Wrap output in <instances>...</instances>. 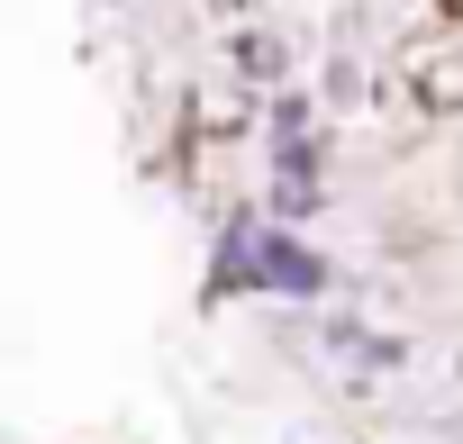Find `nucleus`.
I'll use <instances>...</instances> for the list:
<instances>
[{
  "label": "nucleus",
  "mask_w": 463,
  "mask_h": 444,
  "mask_svg": "<svg viewBox=\"0 0 463 444\" xmlns=\"http://www.w3.org/2000/svg\"><path fill=\"white\" fill-rule=\"evenodd\" d=\"M336 264L273 208H237L218 227V254H209V300H237V291H264V300H327Z\"/></svg>",
  "instance_id": "1"
},
{
  "label": "nucleus",
  "mask_w": 463,
  "mask_h": 444,
  "mask_svg": "<svg viewBox=\"0 0 463 444\" xmlns=\"http://www.w3.org/2000/svg\"><path fill=\"white\" fill-rule=\"evenodd\" d=\"M264 145H273V172H264V208L291 217V227H309V217L327 208V145H318V109L300 91H282L264 109Z\"/></svg>",
  "instance_id": "2"
},
{
  "label": "nucleus",
  "mask_w": 463,
  "mask_h": 444,
  "mask_svg": "<svg viewBox=\"0 0 463 444\" xmlns=\"http://www.w3.org/2000/svg\"><path fill=\"white\" fill-rule=\"evenodd\" d=\"M418 100L427 109H463V55L454 46H427L418 55Z\"/></svg>",
  "instance_id": "3"
},
{
  "label": "nucleus",
  "mask_w": 463,
  "mask_h": 444,
  "mask_svg": "<svg viewBox=\"0 0 463 444\" xmlns=\"http://www.w3.org/2000/svg\"><path fill=\"white\" fill-rule=\"evenodd\" d=\"M237 73H246V82H264V91H273V82H282V73H291V46H273V37H237Z\"/></svg>",
  "instance_id": "4"
},
{
  "label": "nucleus",
  "mask_w": 463,
  "mask_h": 444,
  "mask_svg": "<svg viewBox=\"0 0 463 444\" xmlns=\"http://www.w3.org/2000/svg\"><path fill=\"white\" fill-rule=\"evenodd\" d=\"M436 10H454V19H463V0H436Z\"/></svg>",
  "instance_id": "5"
}]
</instances>
